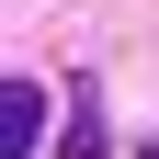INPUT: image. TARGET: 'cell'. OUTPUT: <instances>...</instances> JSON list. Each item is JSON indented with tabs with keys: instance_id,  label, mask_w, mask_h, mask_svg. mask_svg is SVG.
<instances>
[{
	"instance_id": "cell-1",
	"label": "cell",
	"mask_w": 159,
	"mask_h": 159,
	"mask_svg": "<svg viewBox=\"0 0 159 159\" xmlns=\"http://www.w3.org/2000/svg\"><path fill=\"white\" fill-rule=\"evenodd\" d=\"M34 136H46V91L34 80H0V159H34Z\"/></svg>"
}]
</instances>
